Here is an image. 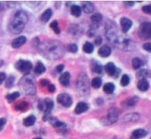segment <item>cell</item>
Masks as SVG:
<instances>
[{"mask_svg":"<svg viewBox=\"0 0 151 139\" xmlns=\"http://www.w3.org/2000/svg\"><path fill=\"white\" fill-rule=\"evenodd\" d=\"M38 46L41 54L49 60H58L64 54V45L59 41H50Z\"/></svg>","mask_w":151,"mask_h":139,"instance_id":"obj_1","label":"cell"},{"mask_svg":"<svg viewBox=\"0 0 151 139\" xmlns=\"http://www.w3.org/2000/svg\"><path fill=\"white\" fill-rule=\"evenodd\" d=\"M27 21L28 16L26 12L23 10L18 11L16 13L15 19L9 24V31L13 34H19L24 29L25 24L27 22Z\"/></svg>","mask_w":151,"mask_h":139,"instance_id":"obj_2","label":"cell"},{"mask_svg":"<svg viewBox=\"0 0 151 139\" xmlns=\"http://www.w3.org/2000/svg\"><path fill=\"white\" fill-rule=\"evenodd\" d=\"M19 88L26 95H33L36 91L35 79L30 75H25L19 81Z\"/></svg>","mask_w":151,"mask_h":139,"instance_id":"obj_3","label":"cell"},{"mask_svg":"<svg viewBox=\"0 0 151 139\" xmlns=\"http://www.w3.org/2000/svg\"><path fill=\"white\" fill-rule=\"evenodd\" d=\"M89 85L88 76L85 73L81 74L78 77L77 82V88L80 95H87L90 91Z\"/></svg>","mask_w":151,"mask_h":139,"instance_id":"obj_4","label":"cell"},{"mask_svg":"<svg viewBox=\"0 0 151 139\" xmlns=\"http://www.w3.org/2000/svg\"><path fill=\"white\" fill-rule=\"evenodd\" d=\"M119 110L117 108H111L109 110V113L106 116H104L101 119L100 122L103 125H111L115 123L118 121L119 119Z\"/></svg>","mask_w":151,"mask_h":139,"instance_id":"obj_5","label":"cell"},{"mask_svg":"<svg viewBox=\"0 0 151 139\" xmlns=\"http://www.w3.org/2000/svg\"><path fill=\"white\" fill-rule=\"evenodd\" d=\"M139 36L142 40L151 38V22L145 21L141 24L138 31Z\"/></svg>","mask_w":151,"mask_h":139,"instance_id":"obj_6","label":"cell"},{"mask_svg":"<svg viewBox=\"0 0 151 139\" xmlns=\"http://www.w3.org/2000/svg\"><path fill=\"white\" fill-rule=\"evenodd\" d=\"M16 69L21 73L28 75L32 69V64L29 60H19L16 63Z\"/></svg>","mask_w":151,"mask_h":139,"instance_id":"obj_7","label":"cell"},{"mask_svg":"<svg viewBox=\"0 0 151 139\" xmlns=\"http://www.w3.org/2000/svg\"><path fill=\"white\" fill-rule=\"evenodd\" d=\"M44 105H45V109H44V113L43 116V120L44 122H47L51 117L52 110L54 107V102L50 98H46L44 101Z\"/></svg>","mask_w":151,"mask_h":139,"instance_id":"obj_8","label":"cell"},{"mask_svg":"<svg viewBox=\"0 0 151 139\" xmlns=\"http://www.w3.org/2000/svg\"><path fill=\"white\" fill-rule=\"evenodd\" d=\"M57 102L65 107H69L72 105V99L69 94H60L57 97Z\"/></svg>","mask_w":151,"mask_h":139,"instance_id":"obj_9","label":"cell"},{"mask_svg":"<svg viewBox=\"0 0 151 139\" xmlns=\"http://www.w3.org/2000/svg\"><path fill=\"white\" fill-rule=\"evenodd\" d=\"M48 121L52 126L54 127V128H56V129L59 130H63L64 129H66V124H65L64 122L59 121L57 118L50 117Z\"/></svg>","mask_w":151,"mask_h":139,"instance_id":"obj_10","label":"cell"},{"mask_svg":"<svg viewBox=\"0 0 151 139\" xmlns=\"http://www.w3.org/2000/svg\"><path fill=\"white\" fill-rule=\"evenodd\" d=\"M120 25L121 27H122V32L126 33V32H128L130 30V29L132 27L133 22L131 19H128V18L122 17L120 19Z\"/></svg>","mask_w":151,"mask_h":139,"instance_id":"obj_11","label":"cell"},{"mask_svg":"<svg viewBox=\"0 0 151 139\" xmlns=\"http://www.w3.org/2000/svg\"><path fill=\"white\" fill-rule=\"evenodd\" d=\"M70 73H69V72H64L59 77V82H60V83L62 85H63L65 87H67L70 84Z\"/></svg>","mask_w":151,"mask_h":139,"instance_id":"obj_12","label":"cell"},{"mask_svg":"<svg viewBox=\"0 0 151 139\" xmlns=\"http://www.w3.org/2000/svg\"><path fill=\"white\" fill-rule=\"evenodd\" d=\"M98 54L102 57H108L111 54V49L109 46L103 45L99 49Z\"/></svg>","mask_w":151,"mask_h":139,"instance_id":"obj_13","label":"cell"},{"mask_svg":"<svg viewBox=\"0 0 151 139\" xmlns=\"http://www.w3.org/2000/svg\"><path fill=\"white\" fill-rule=\"evenodd\" d=\"M26 41H27V38L25 36L22 35V36L18 37V38H16V39L13 40V42H12V44H11L12 47L14 49L19 48V47H22V45H24V44H25Z\"/></svg>","mask_w":151,"mask_h":139,"instance_id":"obj_14","label":"cell"},{"mask_svg":"<svg viewBox=\"0 0 151 139\" xmlns=\"http://www.w3.org/2000/svg\"><path fill=\"white\" fill-rule=\"evenodd\" d=\"M104 69L106 73L109 74V75H111V76L114 77V75H116V72H117L118 68H116V66H115L113 63H111L110 62V63H107V64L105 66Z\"/></svg>","mask_w":151,"mask_h":139,"instance_id":"obj_15","label":"cell"},{"mask_svg":"<svg viewBox=\"0 0 151 139\" xmlns=\"http://www.w3.org/2000/svg\"><path fill=\"white\" fill-rule=\"evenodd\" d=\"M88 110V106L87 103L84 102H80L78 103V105L75 107V113L77 114H81V113H84V112L87 111Z\"/></svg>","mask_w":151,"mask_h":139,"instance_id":"obj_16","label":"cell"},{"mask_svg":"<svg viewBox=\"0 0 151 139\" xmlns=\"http://www.w3.org/2000/svg\"><path fill=\"white\" fill-rule=\"evenodd\" d=\"M81 10H83L84 13H91L94 10V5L91 1H83L82 3V7Z\"/></svg>","mask_w":151,"mask_h":139,"instance_id":"obj_17","label":"cell"},{"mask_svg":"<svg viewBox=\"0 0 151 139\" xmlns=\"http://www.w3.org/2000/svg\"><path fill=\"white\" fill-rule=\"evenodd\" d=\"M147 135V131L144 129H137L132 133L131 139H139Z\"/></svg>","mask_w":151,"mask_h":139,"instance_id":"obj_18","label":"cell"},{"mask_svg":"<svg viewBox=\"0 0 151 139\" xmlns=\"http://www.w3.org/2000/svg\"><path fill=\"white\" fill-rule=\"evenodd\" d=\"M149 82L147 80H140L137 83V88L141 91H147L149 89Z\"/></svg>","mask_w":151,"mask_h":139,"instance_id":"obj_19","label":"cell"},{"mask_svg":"<svg viewBox=\"0 0 151 139\" xmlns=\"http://www.w3.org/2000/svg\"><path fill=\"white\" fill-rule=\"evenodd\" d=\"M46 72V67L44 65V63H41V61H38L37 64L35 65V68H34V72L37 75H40L44 74Z\"/></svg>","mask_w":151,"mask_h":139,"instance_id":"obj_20","label":"cell"},{"mask_svg":"<svg viewBox=\"0 0 151 139\" xmlns=\"http://www.w3.org/2000/svg\"><path fill=\"white\" fill-rule=\"evenodd\" d=\"M151 77L150 72H149L147 69H141L138 73L137 74V77L138 78L139 80H146L147 78L150 77Z\"/></svg>","mask_w":151,"mask_h":139,"instance_id":"obj_21","label":"cell"},{"mask_svg":"<svg viewBox=\"0 0 151 139\" xmlns=\"http://www.w3.org/2000/svg\"><path fill=\"white\" fill-rule=\"evenodd\" d=\"M35 121H36V118L34 115H29V116L25 118L23 121V125L25 127H30L32 126L35 123Z\"/></svg>","mask_w":151,"mask_h":139,"instance_id":"obj_22","label":"cell"},{"mask_svg":"<svg viewBox=\"0 0 151 139\" xmlns=\"http://www.w3.org/2000/svg\"><path fill=\"white\" fill-rule=\"evenodd\" d=\"M70 13L75 17H80L81 16L82 10H81V7L80 6L73 4L70 8Z\"/></svg>","mask_w":151,"mask_h":139,"instance_id":"obj_23","label":"cell"},{"mask_svg":"<svg viewBox=\"0 0 151 139\" xmlns=\"http://www.w3.org/2000/svg\"><path fill=\"white\" fill-rule=\"evenodd\" d=\"M52 16V11L51 9H47L46 10L44 13L41 14V20L43 22H47L50 19H51Z\"/></svg>","mask_w":151,"mask_h":139,"instance_id":"obj_24","label":"cell"},{"mask_svg":"<svg viewBox=\"0 0 151 139\" xmlns=\"http://www.w3.org/2000/svg\"><path fill=\"white\" fill-rule=\"evenodd\" d=\"M144 61L139 57H134L132 60V66L134 69H139L144 66Z\"/></svg>","mask_w":151,"mask_h":139,"instance_id":"obj_25","label":"cell"},{"mask_svg":"<svg viewBox=\"0 0 151 139\" xmlns=\"http://www.w3.org/2000/svg\"><path fill=\"white\" fill-rule=\"evenodd\" d=\"M115 90V85L112 82H108L106 83L103 86V91L106 94H113L114 91Z\"/></svg>","mask_w":151,"mask_h":139,"instance_id":"obj_26","label":"cell"},{"mask_svg":"<svg viewBox=\"0 0 151 139\" xmlns=\"http://www.w3.org/2000/svg\"><path fill=\"white\" fill-rule=\"evenodd\" d=\"M139 101V98L137 97V96H135V97H132L125 100V105L127 107H133V106L136 105Z\"/></svg>","mask_w":151,"mask_h":139,"instance_id":"obj_27","label":"cell"},{"mask_svg":"<svg viewBox=\"0 0 151 139\" xmlns=\"http://www.w3.org/2000/svg\"><path fill=\"white\" fill-rule=\"evenodd\" d=\"M20 96V94L18 91H16V92H13L12 94H9L6 96V100H7L9 103H12L15 101V100H17L18 98Z\"/></svg>","mask_w":151,"mask_h":139,"instance_id":"obj_28","label":"cell"},{"mask_svg":"<svg viewBox=\"0 0 151 139\" xmlns=\"http://www.w3.org/2000/svg\"><path fill=\"white\" fill-rule=\"evenodd\" d=\"M94 45L90 42H86L83 47V49L87 54H91V53H92L94 52Z\"/></svg>","mask_w":151,"mask_h":139,"instance_id":"obj_29","label":"cell"},{"mask_svg":"<svg viewBox=\"0 0 151 139\" xmlns=\"http://www.w3.org/2000/svg\"><path fill=\"white\" fill-rule=\"evenodd\" d=\"M139 116L138 113H130V114H127L126 116L124 117V120L125 122H131V121H137L138 120Z\"/></svg>","mask_w":151,"mask_h":139,"instance_id":"obj_30","label":"cell"},{"mask_svg":"<svg viewBox=\"0 0 151 139\" xmlns=\"http://www.w3.org/2000/svg\"><path fill=\"white\" fill-rule=\"evenodd\" d=\"M102 85V80L100 77H95L91 81V86L94 88V89H98L101 87Z\"/></svg>","mask_w":151,"mask_h":139,"instance_id":"obj_31","label":"cell"},{"mask_svg":"<svg viewBox=\"0 0 151 139\" xmlns=\"http://www.w3.org/2000/svg\"><path fill=\"white\" fill-rule=\"evenodd\" d=\"M50 27L53 29V31L55 32V33L58 34H58H60V27H59L58 22L57 21L54 20L53 21H52L51 23H50Z\"/></svg>","mask_w":151,"mask_h":139,"instance_id":"obj_32","label":"cell"},{"mask_svg":"<svg viewBox=\"0 0 151 139\" xmlns=\"http://www.w3.org/2000/svg\"><path fill=\"white\" fill-rule=\"evenodd\" d=\"M91 20L93 23L99 24L103 20V16L100 13H95L91 16Z\"/></svg>","mask_w":151,"mask_h":139,"instance_id":"obj_33","label":"cell"},{"mask_svg":"<svg viewBox=\"0 0 151 139\" xmlns=\"http://www.w3.org/2000/svg\"><path fill=\"white\" fill-rule=\"evenodd\" d=\"M28 107H29L28 102H19L16 106V109L17 110H20V111H24Z\"/></svg>","mask_w":151,"mask_h":139,"instance_id":"obj_34","label":"cell"},{"mask_svg":"<svg viewBox=\"0 0 151 139\" xmlns=\"http://www.w3.org/2000/svg\"><path fill=\"white\" fill-rule=\"evenodd\" d=\"M15 82V77L13 75H10L8 77L7 80H5V87L7 88H10L13 87V83Z\"/></svg>","mask_w":151,"mask_h":139,"instance_id":"obj_35","label":"cell"},{"mask_svg":"<svg viewBox=\"0 0 151 139\" xmlns=\"http://www.w3.org/2000/svg\"><path fill=\"white\" fill-rule=\"evenodd\" d=\"M130 83V77L128 75H123L121 79L120 84L122 87H125Z\"/></svg>","mask_w":151,"mask_h":139,"instance_id":"obj_36","label":"cell"},{"mask_svg":"<svg viewBox=\"0 0 151 139\" xmlns=\"http://www.w3.org/2000/svg\"><path fill=\"white\" fill-rule=\"evenodd\" d=\"M93 72H95L97 74H101L103 71V67L102 66L101 64L100 63H96L95 65H94L92 68Z\"/></svg>","mask_w":151,"mask_h":139,"instance_id":"obj_37","label":"cell"},{"mask_svg":"<svg viewBox=\"0 0 151 139\" xmlns=\"http://www.w3.org/2000/svg\"><path fill=\"white\" fill-rule=\"evenodd\" d=\"M68 50L72 53H77L78 51V47L75 44H71L68 46Z\"/></svg>","mask_w":151,"mask_h":139,"instance_id":"obj_38","label":"cell"},{"mask_svg":"<svg viewBox=\"0 0 151 139\" xmlns=\"http://www.w3.org/2000/svg\"><path fill=\"white\" fill-rule=\"evenodd\" d=\"M142 11L148 15H151V5L150 4H147V5H145L142 7Z\"/></svg>","mask_w":151,"mask_h":139,"instance_id":"obj_39","label":"cell"},{"mask_svg":"<svg viewBox=\"0 0 151 139\" xmlns=\"http://www.w3.org/2000/svg\"><path fill=\"white\" fill-rule=\"evenodd\" d=\"M6 122H7V121H6L4 118H1L0 119V131H1L4 129V126L6 125Z\"/></svg>","mask_w":151,"mask_h":139,"instance_id":"obj_40","label":"cell"},{"mask_svg":"<svg viewBox=\"0 0 151 139\" xmlns=\"http://www.w3.org/2000/svg\"><path fill=\"white\" fill-rule=\"evenodd\" d=\"M143 49L145 51L148 52H151V43H146L143 45Z\"/></svg>","mask_w":151,"mask_h":139,"instance_id":"obj_41","label":"cell"},{"mask_svg":"<svg viewBox=\"0 0 151 139\" xmlns=\"http://www.w3.org/2000/svg\"><path fill=\"white\" fill-rule=\"evenodd\" d=\"M5 80H6L5 73H4V72H0V85H1Z\"/></svg>","mask_w":151,"mask_h":139,"instance_id":"obj_42","label":"cell"},{"mask_svg":"<svg viewBox=\"0 0 151 139\" xmlns=\"http://www.w3.org/2000/svg\"><path fill=\"white\" fill-rule=\"evenodd\" d=\"M41 85H42V86H44V87L47 86V87H48V85H50V81H49L48 80H47V79H42V80H41Z\"/></svg>","mask_w":151,"mask_h":139,"instance_id":"obj_43","label":"cell"},{"mask_svg":"<svg viewBox=\"0 0 151 139\" xmlns=\"http://www.w3.org/2000/svg\"><path fill=\"white\" fill-rule=\"evenodd\" d=\"M135 4V1H124V4H125L126 7H133Z\"/></svg>","mask_w":151,"mask_h":139,"instance_id":"obj_44","label":"cell"},{"mask_svg":"<svg viewBox=\"0 0 151 139\" xmlns=\"http://www.w3.org/2000/svg\"><path fill=\"white\" fill-rule=\"evenodd\" d=\"M63 69H64V66H63V64L58 65V66H57V67H56V71H57L58 72H59V73H61L63 71Z\"/></svg>","mask_w":151,"mask_h":139,"instance_id":"obj_45","label":"cell"},{"mask_svg":"<svg viewBox=\"0 0 151 139\" xmlns=\"http://www.w3.org/2000/svg\"><path fill=\"white\" fill-rule=\"evenodd\" d=\"M38 108H39L40 110L43 111L45 109V105H44V102L42 101H40L39 103H38Z\"/></svg>","mask_w":151,"mask_h":139,"instance_id":"obj_46","label":"cell"},{"mask_svg":"<svg viewBox=\"0 0 151 139\" xmlns=\"http://www.w3.org/2000/svg\"><path fill=\"white\" fill-rule=\"evenodd\" d=\"M55 85H53V84H50V85H48V90L50 92H55Z\"/></svg>","mask_w":151,"mask_h":139,"instance_id":"obj_47","label":"cell"},{"mask_svg":"<svg viewBox=\"0 0 151 139\" xmlns=\"http://www.w3.org/2000/svg\"><path fill=\"white\" fill-rule=\"evenodd\" d=\"M102 41H103V39H102L101 37H97V38L95 39V41H94V44H96V45H100V44H102Z\"/></svg>","mask_w":151,"mask_h":139,"instance_id":"obj_48","label":"cell"},{"mask_svg":"<svg viewBox=\"0 0 151 139\" xmlns=\"http://www.w3.org/2000/svg\"><path fill=\"white\" fill-rule=\"evenodd\" d=\"M94 34H95V30H94V29H91L88 32V36H89V37L94 36Z\"/></svg>","mask_w":151,"mask_h":139,"instance_id":"obj_49","label":"cell"},{"mask_svg":"<svg viewBox=\"0 0 151 139\" xmlns=\"http://www.w3.org/2000/svg\"><path fill=\"white\" fill-rule=\"evenodd\" d=\"M3 65H4V60H0V68H1Z\"/></svg>","mask_w":151,"mask_h":139,"instance_id":"obj_50","label":"cell"},{"mask_svg":"<svg viewBox=\"0 0 151 139\" xmlns=\"http://www.w3.org/2000/svg\"><path fill=\"white\" fill-rule=\"evenodd\" d=\"M3 9V5L1 4V3H0V10H1Z\"/></svg>","mask_w":151,"mask_h":139,"instance_id":"obj_51","label":"cell"},{"mask_svg":"<svg viewBox=\"0 0 151 139\" xmlns=\"http://www.w3.org/2000/svg\"><path fill=\"white\" fill-rule=\"evenodd\" d=\"M34 139H43V138H35Z\"/></svg>","mask_w":151,"mask_h":139,"instance_id":"obj_52","label":"cell"},{"mask_svg":"<svg viewBox=\"0 0 151 139\" xmlns=\"http://www.w3.org/2000/svg\"><path fill=\"white\" fill-rule=\"evenodd\" d=\"M150 139H151V138H150Z\"/></svg>","mask_w":151,"mask_h":139,"instance_id":"obj_53","label":"cell"}]
</instances>
